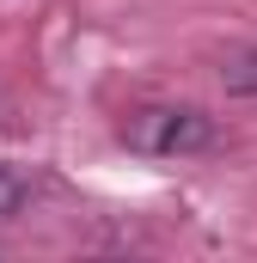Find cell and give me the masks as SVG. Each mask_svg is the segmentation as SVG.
Returning a JSON list of instances; mask_svg holds the SVG:
<instances>
[{"mask_svg": "<svg viewBox=\"0 0 257 263\" xmlns=\"http://www.w3.org/2000/svg\"><path fill=\"white\" fill-rule=\"evenodd\" d=\"M25 202H31V178L19 165H0V220H12Z\"/></svg>", "mask_w": 257, "mask_h": 263, "instance_id": "3", "label": "cell"}, {"mask_svg": "<svg viewBox=\"0 0 257 263\" xmlns=\"http://www.w3.org/2000/svg\"><path fill=\"white\" fill-rule=\"evenodd\" d=\"M221 86L239 92V98H257V49H227L221 55Z\"/></svg>", "mask_w": 257, "mask_h": 263, "instance_id": "2", "label": "cell"}, {"mask_svg": "<svg viewBox=\"0 0 257 263\" xmlns=\"http://www.w3.org/2000/svg\"><path fill=\"white\" fill-rule=\"evenodd\" d=\"M117 135L128 153H147V159H184L214 147V123L196 104H135Z\"/></svg>", "mask_w": 257, "mask_h": 263, "instance_id": "1", "label": "cell"}]
</instances>
